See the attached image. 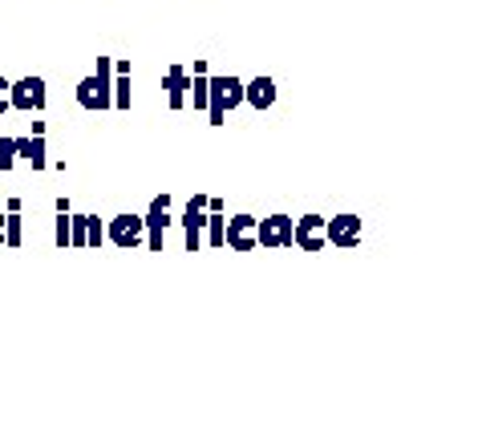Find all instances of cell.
<instances>
[{
    "instance_id": "1",
    "label": "cell",
    "mask_w": 486,
    "mask_h": 437,
    "mask_svg": "<svg viewBox=\"0 0 486 437\" xmlns=\"http://www.w3.org/2000/svg\"><path fill=\"white\" fill-rule=\"evenodd\" d=\"M77 105L89 113L113 110V61L110 57H97V73L77 81Z\"/></svg>"
},
{
    "instance_id": "2",
    "label": "cell",
    "mask_w": 486,
    "mask_h": 437,
    "mask_svg": "<svg viewBox=\"0 0 486 437\" xmlns=\"http://www.w3.org/2000/svg\"><path fill=\"white\" fill-rule=\"evenodd\" d=\"M49 102V89H45V77H21L8 85V105L21 113H40Z\"/></svg>"
},
{
    "instance_id": "3",
    "label": "cell",
    "mask_w": 486,
    "mask_h": 437,
    "mask_svg": "<svg viewBox=\"0 0 486 437\" xmlns=\"http://www.w3.org/2000/svg\"><path fill=\"white\" fill-rule=\"evenodd\" d=\"M105 239H110L113 247H122V251H134L138 243L146 239V223H142V215H113V218H110V227H105Z\"/></svg>"
},
{
    "instance_id": "4",
    "label": "cell",
    "mask_w": 486,
    "mask_h": 437,
    "mask_svg": "<svg viewBox=\"0 0 486 437\" xmlns=\"http://www.w3.org/2000/svg\"><path fill=\"white\" fill-rule=\"evenodd\" d=\"M256 247H267V251L292 247V218L288 215L256 218Z\"/></svg>"
},
{
    "instance_id": "5",
    "label": "cell",
    "mask_w": 486,
    "mask_h": 437,
    "mask_svg": "<svg viewBox=\"0 0 486 437\" xmlns=\"http://www.w3.org/2000/svg\"><path fill=\"white\" fill-rule=\"evenodd\" d=\"M202 227H207V194H194L183 210V247L202 251Z\"/></svg>"
},
{
    "instance_id": "6",
    "label": "cell",
    "mask_w": 486,
    "mask_h": 437,
    "mask_svg": "<svg viewBox=\"0 0 486 437\" xmlns=\"http://www.w3.org/2000/svg\"><path fill=\"white\" fill-rule=\"evenodd\" d=\"M142 223H146V243H150V251H162V243H166V227H170V194L150 199V210L142 215Z\"/></svg>"
},
{
    "instance_id": "7",
    "label": "cell",
    "mask_w": 486,
    "mask_h": 437,
    "mask_svg": "<svg viewBox=\"0 0 486 437\" xmlns=\"http://www.w3.org/2000/svg\"><path fill=\"white\" fill-rule=\"evenodd\" d=\"M324 243L332 247H356L361 243V218L356 215H337V218H324Z\"/></svg>"
},
{
    "instance_id": "8",
    "label": "cell",
    "mask_w": 486,
    "mask_h": 437,
    "mask_svg": "<svg viewBox=\"0 0 486 437\" xmlns=\"http://www.w3.org/2000/svg\"><path fill=\"white\" fill-rule=\"evenodd\" d=\"M223 247H231V251H256V218H251V215L223 218Z\"/></svg>"
},
{
    "instance_id": "9",
    "label": "cell",
    "mask_w": 486,
    "mask_h": 437,
    "mask_svg": "<svg viewBox=\"0 0 486 437\" xmlns=\"http://www.w3.org/2000/svg\"><path fill=\"white\" fill-rule=\"evenodd\" d=\"M292 247L300 251H324V218L320 215H304L292 223Z\"/></svg>"
},
{
    "instance_id": "10",
    "label": "cell",
    "mask_w": 486,
    "mask_h": 437,
    "mask_svg": "<svg viewBox=\"0 0 486 437\" xmlns=\"http://www.w3.org/2000/svg\"><path fill=\"white\" fill-rule=\"evenodd\" d=\"M186 85H191V69H186V65H170V69L162 73V89H166L170 110H186Z\"/></svg>"
},
{
    "instance_id": "11",
    "label": "cell",
    "mask_w": 486,
    "mask_h": 437,
    "mask_svg": "<svg viewBox=\"0 0 486 437\" xmlns=\"http://www.w3.org/2000/svg\"><path fill=\"white\" fill-rule=\"evenodd\" d=\"M275 97H280V89H275L272 77H251V81H243V102H248L251 110H272Z\"/></svg>"
},
{
    "instance_id": "12",
    "label": "cell",
    "mask_w": 486,
    "mask_h": 437,
    "mask_svg": "<svg viewBox=\"0 0 486 437\" xmlns=\"http://www.w3.org/2000/svg\"><path fill=\"white\" fill-rule=\"evenodd\" d=\"M16 158H24L32 170H45V166H49V146H45V134L16 138Z\"/></svg>"
},
{
    "instance_id": "13",
    "label": "cell",
    "mask_w": 486,
    "mask_h": 437,
    "mask_svg": "<svg viewBox=\"0 0 486 437\" xmlns=\"http://www.w3.org/2000/svg\"><path fill=\"white\" fill-rule=\"evenodd\" d=\"M202 243L223 247V199H207V227H202Z\"/></svg>"
},
{
    "instance_id": "14",
    "label": "cell",
    "mask_w": 486,
    "mask_h": 437,
    "mask_svg": "<svg viewBox=\"0 0 486 437\" xmlns=\"http://www.w3.org/2000/svg\"><path fill=\"white\" fill-rule=\"evenodd\" d=\"M211 89L219 94V102H223L227 113H231L235 105H243V81L239 77H211Z\"/></svg>"
},
{
    "instance_id": "15",
    "label": "cell",
    "mask_w": 486,
    "mask_h": 437,
    "mask_svg": "<svg viewBox=\"0 0 486 437\" xmlns=\"http://www.w3.org/2000/svg\"><path fill=\"white\" fill-rule=\"evenodd\" d=\"M24 243V218L21 210H4V247H21Z\"/></svg>"
},
{
    "instance_id": "16",
    "label": "cell",
    "mask_w": 486,
    "mask_h": 437,
    "mask_svg": "<svg viewBox=\"0 0 486 437\" xmlns=\"http://www.w3.org/2000/svg\"><path fill=\"white\" fill-rule=\"evenodd\" d=\"M86 231H89V215H73L69 210V247H86Z\"/></svg>"
},
{
    "instance_id": "17",
    "label": "cell",
    "mask_w": 486,
    "mask_h": 437,
    "mask_svg": "<svg viewBox=\"0 0 486 437\" xmlns=\"http://www.w3.org/2000/svg\"><path fill=\"white\" fill-rule=\"evenodd\" d=\"M113 110H130V73H118L113 81Z\"/></svg>"
},
{
    "instance_id": "18",
    "label": "cell",
    "mask_w": 486,
    "mask_h": 437,
    "mask_svg": "<svg viewBox=\"0 0 486 437\" xmlns=\"http://www.w3.org/2000/svg\"><path fill=\"white\" fill-rule=\"evenodd\" d=\"M53 243L57 247H69V210H57V227H53Z\"/></svg>"
},
{
    "instance_id": "19",
    "label": "cell",
    "mask_w": 486,
    "mask_h": 437,
    "mask_svg": "<svg viewBox=\"0 0 486 437\" xmlns=\"http://www.w3.org/2000/svg\"><path fill=\"white\" fill-rule=\"evenodd\" d=\"M16 162V138H0V170H13Z\"/></svg>"
},
{
    "instance_id": "20",
    "label": "cell",
    "mask_w": 486,
    "mask_h": 437,
    "mask_svg": "<svg viewBox=\"0 0 486 437\" xmlns=\"http://www.w3.org/2000/svg\"><path fill=\"white\" fill-rule=\"evenodd\" d=\"M105 243V227L97 223V215H89V231H86V247H102Z\"/></svg>"
},
{
    "instance_id": "21",
    "label": "cell",
    "mask_w": 486,
    "mask_h": 437,
    "mask_svg": "<svg viewBox=\"0 0 486 437\" xmlns=\"http://www.w3.org/2000/svg\"><path fill=\"white\" fill-rule=\"evenodd\" d=\"M8 110H13V105H8V81L0 77V113H8Z\"/></svg>"
}]
</instances>
